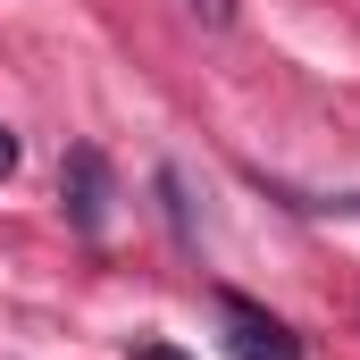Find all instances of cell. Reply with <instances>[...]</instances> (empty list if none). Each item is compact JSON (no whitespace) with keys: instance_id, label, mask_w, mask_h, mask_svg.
I'll return each instance as SVG.
<instances>
[{"instance_id":"obj_1","label":"cell","mask_w":360,"mask_h":360,"mask_svg":"<svg viewBox=\"0 0 360 360\" xmlns=\"http://www.w3.org/2000/svg\"><path fill=\"white\" fill-rule=\"evenodd\" d=\"M109 201H117V184H109V160L76 143L68 160H59V210H68V226L76 235H109Z\"/></svg>"},{"instance_id":"obj_2","label":"cell","mask_w":360,"mask_h":360,"mask_svg":"<svg viewBox=\"0 0 360 360\" xmlns=\"http://www.w3.org/2000/svg\"><path fill=\"white\" fill-rule=\"evenodd\" d=\"M218 319H226V344H235L243 360H302V344L276 327L260 302H243V293H218Z\"/></svg>"},{"instance_id":"obj_3","label":"cell","mask_w":360,"mask_h":360,"mask_svg":"<svg viewBox=\"0 0 360 360\" xmlns=\"http://www.w3.org/2000/svg\"><path fill=\"white\" fill-rule=\"evenodd\" d=\"M160 201H168V218H176V235L193 243V210H184V176H176V168H160Z\"/></svg>"},{"instance_id":"obj_4","label":"cell","mask_w":360,"mask_h":360,"mask_svg":"<svg viewBox=\"0 0 360 360\" xmlns=\"http://www.w3.org/2000/svg\"><path fill=\"white\" fill-rule=\"evenodd\" d=\"M193 17L201 25H235V0H193Z\"/></svg>"},{"instance_id":"obj_5","label":"cell","mask_w":360,"mask_h":360,"mask_svg":"<svg viewBox=\"0 0 360 360\" xmlns=\"http://www.w3.org/2000/svg\"><path fill=\"white\" fill-rule=\"evenodd\" d=\"M0 176H17V134L0 126Z\"/></svg>"},{"instance_id":"obj_6","label":"cell","mask_w":360,"mask_h":360,"mask_svg":"<svg viewBox=\"0 0 360 360\" xmlns=\"http://www.w3.org/2000/svg\"><path fill=\"white\" fill-rule=\"evenodd\" d=\"M134 360H184V352H176V344H143Z\"/></svg>"},{"instance_id":"obj_7","label":"cell","mask_w":360,"mask_h":360,"mask_svg":"<svg viewBox=\"0 0 360 360\" xmlns=\"http://www.w3.org/2000/svg\"><path fill=\"white\" fill-rule=\"evenodd\" d=\"M344 210H360V193H352V201H344Z\"/></svg>"}]
</instances>
